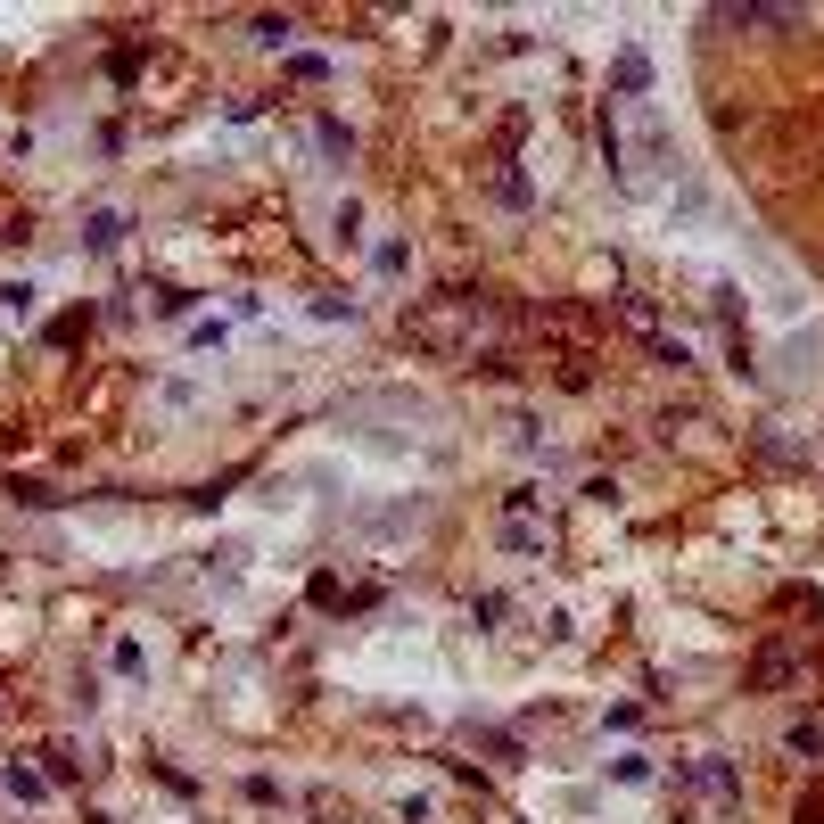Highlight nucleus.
Returning <instances> with one entry per match:
<instances>
[{
	"label": "nucleus",
	"mask_w": 824,
	"mask_h": 824,
	"mask_svg": "<svg viewBox=\"0 0 824 824\" xmlns=\"http://www.w3.org/2000/svg\"><path fill=\"white\" fill-rule=\"evenodd\" d=\"M792 750H800V759H824V717H800V726H792Z\"/></svg>",
	"instance_id": "3"
},
{
	"label": "nucleus",
	"mask_w": 824,
	"mask_h": 824,
	"mask_svg": "<svg viewBox=\"0 0 824 824\" xmlns=\"http://www.w3.org/2000/svg\"><path fill=\"white\" fill-rule=\"evenodd\" d=\"M9 792H17V800H42V792H50V783H42V775H33V767H9Z\"/></svg>",
	"instance_id": "6"
},
{
	"label": "nucleus",
	"mask_w": 824,
	"mask_h": 824,
	"mask_svg": "<svg viewBox=\"0 0 824 824\" xmlns=\"http://www.w3.org/2000/svg\"><path fill=\"white\" fill-rule=\"evenodd\" d=\"M643 83H651V66L627 50V58H618V91H643Z\"/></svg>",
	"instance_id": "5"
},
{
	"label": "nucleus",
	"mask_w": 824,
	"mask_h": 824,
	"mask_svg": "<svg viewBox=\"0 0 824 824\" xmlns=\"http://www.w3.org/2000/svg\"><path fill=\"white\" fill-rule=\"evenodd\" d=\"M503 544L511 553H544V528L536 520H503Z\"/></svg>",
	"instance_id": "2"
},
{
	"label": "nucleus",
	"mask_w": 824,
	"mask_h": 824,
	"mask_svg": "<svg viewBox=\"0 0 824 824\" xmlns=\"http://www.w3.org/2000/svg\"><path fill=\"white\" fill-rule=\"evenodd\" d=\"M83 239H91V248H116V239H124V215H91Z\"/></svg>",
	"instance_id": "4"
},
{
	"label": "nucleus",
	"mask_w": 824,
	"mask_h": 824,
	"mask_svg": "<svg viewBox=\"0 0 824 824\" xmlns=\"http://www.w3.org/2000/svg\"><path fill=\"white\" fill-rule=\"evenodd\" d=\"M750 676H759L767 693H775V684H792V643H767V651H759V668H750Z\"/></svg>",
	"instance_id": "1"
},
{
	"label": "nucleus",
	"mask_w": 824,
	"mask_h": 824,
	"mask_svg": "<svg viewBox=\"0 0 824 824\" xmlns=\"http://www.w3.org/2000/svg\"><path fill=\"white\" fill-rule=\"evenodd\" d=\"M800 824H824V792H816V800H800Z\"/></svg>",
	"instance_id": "7"
}]
</instances>
